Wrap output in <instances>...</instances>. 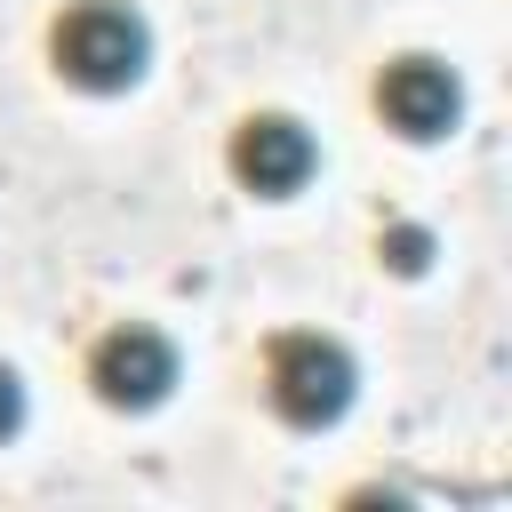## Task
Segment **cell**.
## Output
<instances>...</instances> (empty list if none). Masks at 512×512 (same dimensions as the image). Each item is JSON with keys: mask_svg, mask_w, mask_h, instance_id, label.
Masks as SVG:
<instances>
[{"mask_svg": "<svg viewBox=\"0 0 512 512\" xmlns=\"http://www.w3.org/2000/svg\"><path fill=\"white\" fill-rule=\"evenodd\" d=\"M384 256H392V272H424V256H432V240H424L416 224H400V232H384Z\"/></svg>", "mask_w": 512, "mask_h": 512, "instance_id": "6", "label": "cell"}, {"mask_svg": "<svg viewBox=\"0 0 512 512\" xmlns=\"http://www.w3.org/2000/svg\"><path fill=\"white\" fill-rule=\"evenodd\" d=\"M264 384H272V400H280L288 424H336V416L352 408L360 368H352V352H344L336 336H280Z\"/></svg>", "mask_w": 512, "mask_h": 512, "instance_id": "2", "label": "cell"}, {"mask_svg": "<svg viewBox=\"0 0 512 512\" xmlns=\"http://www.w3.org/2000/svg\"><path fill=\"white\" fill-rule=\"evenodd\" d=\"M376 104H384V120L400 128V136H448L456 128V112H464V88H456V72L448 64H432V56H400L384 80H376Z\"/></svg>", "mask_w": 512, "mask_h": 512, "instance_id": "4", "label": "cell"}, {"mask_svg": "<svg viewBox=\"0 0 512 512\" xmlns=\"http://www.w3.org/2000/svg\"><path fill=\"white\" fill-rule=\"evenodd\" d=\"M88 384L112 400V408H160L168 384H176V344L160 328H112L96 352H88Z\"/></svg>", "mask_w": 512, "mask_h": 512, "instance_id": "3", "label": "cell"}, {"mask_svg": "<svg viewBox=\"0 0 512 512\" xmlns=\"http://www.w3.org/2000/svg\"><path fill=\"white\" fill-rule=\"evenodd\" d=\"M312 136L288 120V112H256V120H240V136H232V176L248 184V192H296L304 176H312Z\"/></svg>", "mask_w": 512, "mask_h": 512, "instance_id": "5", "label": "cell"}, {"mask_svg": "<svg viewBox=\"0 0 512 512\" xmlns=\"http://www.w3.org/2000/svg\"><path fill=\"white\" fill-rule=\"evenodd\" d=\"M144 56H152V32H144V16L120 8V0H80V8L56 24V64H64V80H80V88H128V80L144 72Z\"/></svg>", "mask_w": 512, "mask_h": 512, "instance_id": "1", "label": "cell"}, {"mask_svg": "<svg viewBox=\"0 0 512 512\" xmlns=\"http://www.w3.org/2000/svg\"><path fill=\"white\" fill-rule=\"evenodd\" d=\"M24 424V384H16V368H0V440Z\"/></svg>", "mask_w": 512, "mask_h": 512, "instance_id": "7", "label": "cell"}]
</instances>
